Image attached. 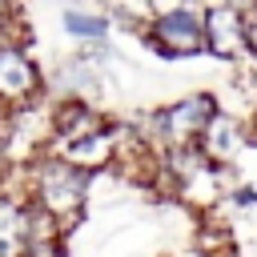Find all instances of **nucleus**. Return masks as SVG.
Instances as JSON below:
<instances>
[{"label": "nucleus", "instance_id": "obj_7", "mask_svg": "<svg viewBox=\"0 0 257 257\" xmlns=\"http://www.w3.org/2000/svg\"><path fill=\"white\" fill-rule=\"evenodd\" d=\"M249 145V124L245 120H237V116H229L225 108L217 112V120L205 128V137H201V153L217 165V169H229L237 157H241V149Z\"/></svg>", "mask_w": 257, "mask_h": 257}, {"label": "nucleus", "instance_id": "obj_11", "mask_svg": "<svg viewBox=\"0 0 257 257\" xmlns=\"http://www.w3.org/2000/svg\"><path fill=\"white\" fill-rule=\"evenodd\" d=\"M245 56L257 60V8L245 12Z\"/></svg>", "mask_w": 257, "mask_h": 257}, {"label": "nucleus", "instance_id": "obj_1", "mask_svg": "<svg viewBox=\"0 0 257 257\" xmlns=\"http://www.w3.org/2000/svg\"><path fill=\"white\" fill-rule=\"evenodd\" d=\"M92 173L76 169L72 161L56 157V153H40L28 161V201L40 217H48L60 233L72 229L92 197Z\"/></svg>", "mask_w": 257, "mask_h": 257}, {"label": "nucleus", "instance_id": "obj_10", "mask_svg": "<svg viewBox=\"0 0 257 257\" xmlns=\"http://www.w3.org/2000/svg\"><path fill=\"white\" fill-rule=\"evenodd\" d=\"M24 40V20L12 4H0V48L4 44H20Z\"/></svg>", "mask_w": 257, "mask_h": 257}, {"label": "nucleus", "instance_id": "obj_9", "mask_svg": "<svg viewBox=\"0 0 257 257\" xmlns=\"http://www.w3.org/2000/svg\"><path fill=\"white\" fill-rule=\"evenodd\" d=\"M128 4V16L133 20H149V16H161V12H173V8H181V4H193V0H124Z\"/></svg>", "mask_w": 257, "mask_h": 257}, {"label": "nucleus", "instance_id": "obj_8", "mask_svg": "<svg viewBox=\"0 0 257 257\" xmlns=\"http://www.w3.org/2000/svg\"><path fill=\"white\" fill-rule=\"evenodd\" d=\"M60 28L76 40V44H96L112 36V16L108 8H84V4H68L60 12Z\"/></svg>", "mask_w": 257, "mask_h": 257}, {"label": "nucleus", "instance_id": "obj_5", "mask_svg": "<svg viewBox=\"0 0 257 257\" xmlns=\"http://www.w3.org/2000/svg\"><path fill=\"white\" fill-rule=\"evenodd\" d=\"M205 52L217 60H249L245 56V12L229 0L205 4Z\"/></svg>", "mask_w": 257, "mask_h": 257}, {"label": "nucleus", "instance_id": "obj_13", "mask_svg": "<svg viewBox=\"0 0 257 257\" xmlns=\"http://www.w3.org/2000/svg\"><path fill=\"white\" fill-rule=\"evenodd\" d=\"M249 141H257V96H253V108H249Z\"/></svg>", "mask_w": 257, "mask_h": 257}, {"label": "nucleus", "instance_id": "obj_2", "mask_svg": "<svg viewBox=\"0 0 257 257\" xmlns=\"http://www.w3.org/2000/svg\"><path fill=\"white\" fill-rule=\"evenodd\" d=\"M221 100L213 92H185L161 108H153L145 116V128H137L157 153L165 149H185V145H201L205 128L217 120Z\"/></svg>", "mask_w": 257, "mask_h": 257}, {"label": "nucleus", "instance_id": "obj_4", "mask_svg": "<svg viewBox=\"0 0 257 257\" xmlns=\"http://www.w3.org/2000/svg\"><path fill=\"white\" fill-rule=\"evenodd\" d=\"M44 100V72L40 60L28 52V44H4L0 48V112H20L28 104Z\"/></svg>", "mask_w": 257, "mask_h": 257}, {"label": "nucleus", "instance_id": "obj_3", "mask_svg": "<svg viewBox=\"0 0 257 257\" xmlns=\"http://www.w3.org/2000/svg\"><path fill=\"white\" fill-rule=\"evenodd\" d=\"M141 36L161 60H193L205 52V4L193 0V4H181L173 12L149 16Z\"/></svg>", "mask_w": 257, "mask_h": 257}, {"label": "nucleus", "instance_id": "obj_12", "mask_svg": "<svg viewBox=\"0 0 257 257\" xmlns=\"http://www.w3.org/2000/svg\"><path fill=\"white\" fill-rule=\"evenodd\" d=\"M8 165H12L8 161V112H0V177H4Z\"/></svg>", "mask_w": 257, "mask_h": 257}, {"label": "nucleus", "instance_id": "obj_6", "mask_svg": "<svg viewBox=\"0 0 257 257\" xmlns=\"http://www.w3.org/2000/svg\"><path fill=\"white\" fill-rule=\"evenodd\" d=\"M120 137H124V124H104V128H96L92 137H84V141H76V145H68V149H60L56 157H64V161H72L76 169H84V173H104V169H112L116 165V153H120Z\"/></svg>", "mask_w": 257, "mask_h": 257}, {"label": "nucleus", "instance_id": "obj_14", "mask_svg": "<svg viewBox=\"0 0 257 257\" xmlns=\"http://www.w3.org/2000/svg\"><path fill=\"white\" fill-rule=\"evenodd\" d=\"M233 8H241V12H249V8H257V0H229Z\"/></svg>", "mask_w": 257, "mask_h": 257}]
</instances>
